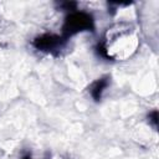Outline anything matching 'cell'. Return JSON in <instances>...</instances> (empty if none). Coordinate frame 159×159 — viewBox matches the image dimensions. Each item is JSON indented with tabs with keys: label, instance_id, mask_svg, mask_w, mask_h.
<instances>
[{
	"label": "cell",
	"instance_id": "cell-1",
	"mask_svg": "<svg viewBox=\"0 0 159 159\" xmlns=\"http://www.w3.org/2000/svg\"><path fill=\"white\" fill-rule=\"evenodd\" d=\"M139 47V34L132 22L119 21L111 25L103 34L98 46L101 53L112 61L132 57Z\"/></svg>",
	"mask_w": 159,
	"mask_h": 159
},
{
	"label": "cell",
	"instance_id": "cell-2",
	"mask_svg": "<svg viewBox=\"0 0 159 159\" xmlns=\"http://www.w3.org/2000/svg\"><path fill=\"white\" fill-rule=\"evenodd\" d=\"M94 21L91 14L86 11L72 10L65 19L62 26V36L67 40L68 37L82 32V31H93Z\"/></svg>",
	"mask_w": 159,
	"mask_h": 159
},
{
	"label": "cell",
	"instance_id": "cell-3",
	"mask_svg": "<svg viewBox=\"0 0 159 159\" xmlns=\"http://www.w3.org/2000/svg\"><path fill=\"white\" fill-rule=\"evenodd\" d=\"M66 39L62 35H56V34H42L40 36H37L34 41L32 45L42 52H47V53H57L60 52L65 43H66Z\"/></svg>",
	"mask_w": 159,
	"mask_h": 159
},
{
	"label": "cell",
	"instance_id": "cell-4",
	"mask_svg": "<svg viewBox=\"0 0 159 159\" xmlns=\"http://www.w3.org/2000/svg\"><path fill=\"white\" fill-rule=\"evenodd\" d=\"M109 84V77L108 76H104V77H101L98 80H96L91 86H89V93L92 96V98L94 101H99L102 98V93L103 91L108 87Z\"/></svg>",
	"mask_w": 159,
	"mask_h": 159
},
{
	"label": "cell",
	"instance_id": "cell-5",
	"mask_svg": "<svg viewBox=\"0 0 159 159\" xmlns=\"http://www.w3.org/2000/svg\"><path fill=\"white\" fill-rule=\"evenodd\" d=\"M22 159H32V158H31V157H30V155H25V157H24V158H22Z\"/></svg>",
	"mask_w": 159,
	"mask_h": 159
}]
</instances>
